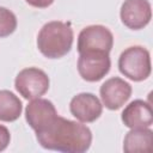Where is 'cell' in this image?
Wrapping results in <instances>:
<instances>
[{
	"mask_svg": "<svg viewBox=\"0 0 153 153\" xmlns=\"http://www.w3.org/2000/svg\"><path fill=\"white\" fill-rule=\"evenodd\" d=\"M36 137L43 148L65 153H84L92 142V133L87 126L59 115L36 131Z\"/></svg>",
	"mask_w": 153,
	"mask_h": 153,
	"instance_id": "obj_1",
	"label": "cell"
},
{
	"mask_svg": "<svg viewBox=\"0 0 153 153\" xmlns=\"http://www.w3.org/2000/svg\"><path fill=\"white\" fill-rule=\"evenodd\" d=\"M73 38L74 33L69 23L53 20L39 30L37 48L48 59H60L71 51Z\"/></svg>",
	"mask_w": 153,
	"mask_h": 153,
	"instance_id": "obj_2",
	"label": "cell"
},
{
	"mask_svg": "<svg viewBox=\"0 0 153 153\" xmlns=\"http://www.w3.org/2000/svg\"><path fill=\"white\" fill-rule=\"evenodd\" d=\"M120 72L133 81H142L151 74L149 51L141 45H133L123 50L118 57Z\"/></svg>",
	"mask_w": 153,
	"mask_h": 153,
	"instance_id": "obj_3",
	"label": "cell"
},
{
	"mask_svg": "<svg viewBox=\"0 0 153 153\" xmlns=\"http://www.w3.org/2000/svg\"><path fill=\"white\" fill-rule=\"evenodd\" d=\"M14 87L25 99L39 98L49 88V78L37 67L24 68L16 76Z\"/></svg>",
	"mask_w": 153,
	"mask_h": 153,
	"instance_id": "obj_4",
	"label": "cell"
},
{
	"mask_svg": "<svg viewBox=\"0 0 153 153\" xmlns=\"http://www.w3.org/2000/svg\"><path fill=\"white\" fill-rule=\"evenodd\" d=\"M114 45L112 32L104 25H88L84 27L78 36L79 54L88 51L110 53Z\"/></svg>",
	"mask_w": 153,
	"mask_h": 153,
	"instance_id": "obj_5",
	"label": "cell"
},
{
	"mask_svg": "<svg viewBox=\"0 0 153 153\" xmlns=\"http://www.w3.org/2000/svg\"><path fill=\"white\" fill-rule=\"evenodd\" d=\"M111 61L109 53L88 51L82 53L78 60V72L80 76L90 82L99 81L110 71Z\"/></svg>",
	"mask_w": 153,
	"mask_h": 153,
	"instance_id": "obj_6",
	"label": "cell"
},
{
	"mask_svg": "<svg viewBox=\"0 0 153 153\" xmlns=\"http://www.w3.org/2000/svg\"><path fill=\"white\" fill-rule=\"evenodd\" d=\"M121 20L131 29H143L152 18V7L148 0H124L121 6Z\"/></svg>",
	"mask_w": 153,
	"mask_h": 153,
	"instance_id": "obj_7",
	"label": "cell"
},
{
	"mask_svg": "<svg viewBox=\"0 0 153 153\" xmlns=\"http://www.w3.org/2000/svg\"><path fill=\"white\" fill-rule=\"evenodd\" d=\"M131 91L130 84L118 76L108 79L99 88L102 102L110 110H117L124 105L130 98Z\"/></svg>",
	"mask_w": 153,
	"mask_h": 153,
	"instance_id": "obj_8",
	"label": "cell"
},
{
	"mask_svg": "<svg viewBox=\"0 0 153 153\" xmlns=\"http://www.w3.org/2000/svg\"><path fill=\"white\" fill-rule=\"evenodd\" d=\"M71 114L82 123H91L98 120L103 112V105L97 96L82 92L74 96L69 103Z\"/></svg>",
	"mask_w": 153,
	"mask_h": 153,
	"instance_id": "obj_9",
	"label": "cell"
},
{
	"mask_svg": "<svg viewBox=\"0 0 153 153\" xmlns=\"http://www.w3.org/2000/svg\"><path fill=\"white\" fill-rule=\"evenodd\" d=\"M56 116H57V111L54 104L50 100L43 99V98L32 99L26 105V109H25L26 122L35 131L43 129Z\"/></svg>",
	"mask_w": 153,
	"mask_h": 153,
	"instance_id": "obj_10",
	"label": "cell"
},
{
	"mask_svg": "<svg viewBox=\"0 0 153 153\" xmlns=\"http://www.w3.org/2000/svg\"><path fill=\"white\" fill-rule=\"evenodd\" d=\"M121 117L124 126L130 129L149 128L153 123L152 106L142 99H135L124 108Z\"/></svg>",
	"mask_w": 153,
	"mask_h": 153,
	"instance_id": "obj_11",
	"label": "cell"
},
{
	"mask_svg": "<svg viewBox=\"0 0 153 153\" xmlns=\"http://www.w3.org/2000/svg\"><path fill=\"white\" fill-rule=\"evenodd\" d=\"M152 145L153 131L149 128H134L124 136L123 151L127 153L151 152Z\"/></svg>",
	"mask_w": 153,
	"mask_h": 153,
	"instance_id": "obj_12",
	"label": "cell"
},
{
	"mask_svg": "<svg viewBox=\"0 0 153 153\" xmlns=\"http://www.w3.org/2000/svg\"><path fill=\"white\" fill-rule=\"evenodd\" d=\"M22 100L8 90H0V121L13 122L22 115Z\"/></svg>",
	"mask_w": 153,
	"mask_h": 153,
	"instance_id": "obj_13",
	"label": "cell"
},
{
	"mask_svg": "<svg viewBox=\"0 0 153 153\" xmlns=\"http://www.w3.org/2000/svg\"><path fill=\"white\" fill-rule=\"evenodd\" d=\"M17 29L16 14L6 7L0 6V38L7 37Z\"/></svg>",
	"mask_w": 153,
	"mask_h": 153,
	"instance_id": "obj_14",
	"label": "cell"
},
{
	"mask_svg": "<svg viewBox=\"0 0 153 153\" xmlns=\"http://www.w3.org/2000/svg\"><path fill=\"white\" fill-rule=\"evenodd\" d=\"M10 140H11L10 130L5 126L0 124V152L7 148V146L10 143Z\"/></svg>",
	"mask_w": 153,
	"mask_h": 153,
	"instance_id": "obj_15",
	"label": "cell"
},
{
	"mask_svg": "<svg viewBox=\"0 0 153 153\" xmlns=\"http://www.w3.org/2000/svg\"><path fill=\"white\" fill-rule=\"evenodd\" d=\"M25 1L30 6H33L37 8H45L54 2V0H25Z\"/></svg>",
	"mask_w": 153,
	"mask_h": 153,
	"instance_id": "obj_16",
	"label": "cell"
}]
</instances>
